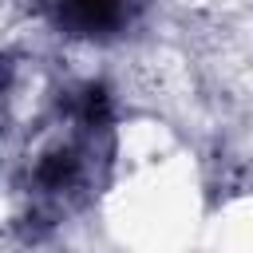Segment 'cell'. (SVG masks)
<instances>
[{
    "instance_id": "cell-1",
    "label": "cell",
    "mask_w": 253,
    "mask_h": 253,
    "mask_svg": "<svg viewBox=\"0 0 253 253\" xmlns=\"http://www.w3.org/2000/svg\"><path fill=\"white\" fill-rule=\"evenodd\" d=\"M59 16L79 32H107L123 20V0H59Z\"/></svg>"
}]
</instances>
